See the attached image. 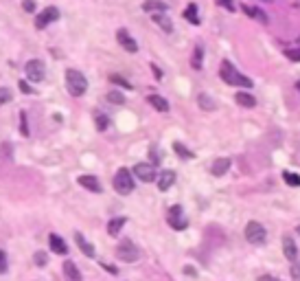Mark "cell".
<instances>
[{
	"label": "cell",
	"mask_w": 300,
	"mask_h": 281,
	"mask_svg": "<svg viewBox=\"0 0 300 281\" xmlns=\"http://www.w3.org/2000/svg\"><path fill=\"white\" fill-rule=\"evenodd\" d=\"M184 273L188 275V277H195V275H197V273H195V268H191V266H188V268H186Z\"/></svg>",
	"instance_id": "cell-45"
},
{
	"label": "cell",
	"mask_w": 300,
	"mask_h": 281,
	"mask_svg": "<svg viewBox=\"0 0 300 281\" xmlns=\"http://www.w3.org/2000/svg\"><path fill=\"white\" fill-rule=\"evenodd\" d=\"M151 70H153V75H155V77H158V79H160V77H162V70H160V68H158V66H151Z\"/></svg>",
	"instance_id": "cell-44"
},
{
	"label": "cell",
	"mask_w": 300,
	"mask_h": 281,
	"mask_svg": "<svg viewBox=\"0 0 300 281\" xmlns=\"http://www.w3.org/2000/svg\"><path fill=\"white\" fill-rule=\"evenodd\" d=\"M22 9H24L26 13H33V11H35V0H22Z\"/></svg>",
	"instance_id": "cell-37"
},
{
	"label": "cell",
	"mask_w": 300,
	"mask_h": 281,
	"mask_svg": "<svg viewBox=\"0 0 300 281\" xmlns=\"http://www.w3.org/2000/svg\"><path fill=\"white\" fill-rule=\"evenodd\" d=\"M184 18L188 22H193V24H199V15H197V7H195V4H188V7L184 9Z\"/></svg>",
	"instance_id": "cell-27"
},
{
	"label": "cell",
	"mask_w": 300,
	"mask_h": 281,
	"mask_svg": "<svg viewBox=\"0 0 300 281\" xmlns=\"http://www.w3.org/2000/svg\"><path fill=\"white\" fill-rule=\"evenodd\" d=\"M116 257L125 264H134V262L141 260V249H138L132 240H123V242H119V246H116Z\"/></svg>",
	"instance_id": "cell-4"
},
{
	"label": "cell",
	"mask_w": 300,
	"mask_h": 281,
	"mask_svg": "<svg viewBox=\"0 0 300 281\" xmlns=\"http://www.w3.org/2000/svg\"><path fill=\"white\" fill-rule=\"evenodd\" d=\"M94 123H97V130L99 132H105V130L110 128V117L99 110V112H94Z\"/></svg>",
	"instance_id": "cell-25"
},
{
	"label": "cell",
	"mask_w": 300,
	"mask_h": 281,
	"mask_svg": "<svg viewBox=\"0 0 300 281\" xmlns=\"http://www.w3.org/2000/svg\"><path fill=\"white\" fill-rule=\"evenodd\" d=\"M202 55H204V46H202V44H197V46H195V55L191 57V66L195 70L202 68Z\"/></svg>",
	"instance_id": "cell-26"
},
{
	"label": "cell",
	"mask_w": 300,
	"mask_h": 281,
	"mask_svg": "<svg viewBox=\"0 0 300 281\" xmlns=\"http://www.w3.org/2000/svg\"><path fill=\"white\" fill-rule=\"evenodd\" d=\"M83 189H88V191H92V194H101L103 191V187H101V183H99V178L97 176H90V174H83V176H79V180H77Z\"/></svg>",
	"instance_id": "cell-11"
},
{
	"label": "cell",
	"mask_w": 300,
	"mask_h": 281,
	"mask_svg": "<svg viewBox=\"0 0 300 281\" xmlns=\"http://www.w3.org/2000/svg\"><path fill=\"white\" fill-rule=\"evenodd\" d=\"M134 176L143 183H153L155 180V167L151 163H138L134 167Z\"/></svg>",
	"instance_id": "cell-9"
},
{
	"label": "cell",
	"mask_w": 300,
	"mask_h": 281,
	"mask_svg": "<svg viewBox=\"0 0 300 281\" xmlns=\"http://www.w3.org/2000/svg\"><path fill=\"white\" fill-rule=\"evenodd\" d=\"M246 240L254 246H261V244H265V240H268V231L263 229V224H259L252 220V222L246 224Z\"/></svg>",
	"instance_id": "cell-6"
},
{
	"label": "cell",
	"mask_w": 300,
	"mask_h": 281,
	"mask_svg": "<svg viewBox=\"0 0 300 281\" xmlns=\"http://www.w3.org/2000/svg\"><path fill=\"white\" fill-rule=\"evenodd\" d=\"M9 268V262H7V253H4L2 249H0V275H4Z\"/></svg>",
	"instance_id": "cell-36"
},
{
	"label": "cell",
	"mask_w": 300,
	"mask_h": 281,
	"mask_svg": "<svg viewBox=\"0 0 300 281\" xmlns=\"http://www.w3.org/2000/svg\"><path fill=\"white\" fill-rule=\"evenodd\" d=\"M110 81H114V84H119V86L127 88V90H132V84L125 79V77H121V75H110Z\"/></svg>",
	"instance_id": "cell-33"
},
{
	"label": "cell",
	"mask_w": 300,
	"mask_h": 281,
	"mask_svg": "<svg viewBox=\"0 0 300 281\" xmlns=\"http://www.w3.org/2000/svg\"><path fill=\"white\" fill-rule=\"evenodd\" d=\"M296 88H298V90H300V81H298V84H296Z\"/></svg>",
	"instance_id": "cell-46"
},
{
	"label": "cell",
	"mask_w": 300,
	"mask_h": 281,
	"mask_svg": "<svg viewBox=\"0 0 300 281\" xmlns=\"http://www.w3.org/2000/svg\"><path fill=\"white\" fill-rule=\"evenodd\" d=\"M219 75H221V79L226 81L228 86H241V88H252V79L250 77H246V75H241L239 70L232 66L230 62H221V66H219Z\"/></svg>",
	"instance_id": "cell-2"
},
{
	"label": "cell",
	"mask_w": 300,
	"mask_h": 281,
	"mask_svg": "<svg viewBox=\"0 0 300 281\" xmlns=\"http://www.w3.org/2000/svg\"><path fill=\"white\" fill-rule=\"evenodd\" d=\"M257 281H281V279H276V277H272V275H263V277H259Z\"/></svg>",
	"instance_id": "cell-43"
},
{
	"label": "cell",
	"mask_w": 300,
	"mask_h": 281,
	"mask_svg": "<svg viewBox=\"0 0 300 281\" xmlns=\"http://www.w3.org/2000/svg\"><path fill=\"white\" fill-rule=\"evenodd\" d=\"M230 158H217L213 165H210V174L213 176H224L228 174V169H230Z\"/></svg>",
	"instance_id": "cell-17"
},
{
	"label": "cell",
	"mask_w": 300,
	"mask_h": 281,
	"mask_svg": "<svg viewBox=\"0 0 300 281\" xmlns=\"http://www.w3.org/2000/svg\"><path fill=\"white\" fill-rule=\"evenodd\" d=\"M283 253L290 262H296L298 260V249H296V242H294L292 235H285L283 238Z\"/></svg>",
	"instance_id": "cell-14"
},
{
	"label": "cell",
	"mask_w": 300,
	"mask_h": 281,
	"mask_svg": "<svg viewBox=\"0 0 300 281\" xmlns=\"http://www.w3.org/2000/svg\"><path fill=\"white\" fill-rule=\"evenodd\" d=\"M147 101L151 103V106L158 110V112H169V101H166V99H162L160 95H149Z\"/></svg>",
	"instance_id": "cell-22"
},
{
	"label": "cell",
	"mask_w": 300,
	"mask_h": 281,
	"mask_svg": "<svg viewBox=\"0 0 300 281\" xmlns=\"http://www.w3.org/2000/svg\"><path fill=\"white\" fill-rule=\"evenodd\" d=\"M197 103H199V108L206 110V112H210V110H217V101H215L210 95H206V92L197 95Z\"/></svg>",
	"instance_id": "cell-21"
},
{
	"label": "cell",
	"mask_w": 300,
	"mask_h": 281,
	"mask_svg": "<svg viewBox=\"0 0 300 281\" xmlns=\"http://www.w3.org/2000/svg\"><path fill=\"white\" fill-rule=\"evenodd\" d=\"M114 191L116 194H121V196H130L132 191H134V176H132L130 169H125V167H121L119 172L114 174Z\"/></svg>",
	"instance_id": "cell-3"
},
{
	"label": "cell",
	"mask_w": 300,
	"mask_h": 281,
	"mask_svg": "<svg viewBox=\"0 0 300 281\" xmlns=\"http://www.w3.org/2000/svg\"><path fill=\"white\" fill-rule=\"evenodd\" d=\"M116 40H119V44L125 48L127 53H136L138 51V42L125 29H119V33H116Z\"/></svg>",
	"instance_id": "cell-12"
},
{
	"label": "cell",
	"mask_w": 300,
	"mask_h": 281,
	"mask_svg": "<svg viewBox=\"0 0 300 281\" xmlns=\"http://www.w3.org/2000/svg\"><path fill=\"white\" fill-rule=\"evenodd\" d=\"M298 233H300V227H298Z\"/></svg>",
	"instance_id": "cell-47"
},
{
	"label": "cell",
	"mask_w": 300,
	"mask_h": 281,
	"mask_svg": "<svg viewBox=\"0 0 300 281\" xmlns=\"http://www.w3.org/2000/svg\"><path fill=\"white\" fill-rule=\"evenodd\" d=\"M20 132H22V136H29L31 132H29V123H26V112H20Z\"/></svg>",
	"instance_id": "cell-34"
},
{
	"label": "cell",
	"mask_w": 300,
	"mask_h": 281,
	"mask_svg": "<svg viewBox=\"0 0 300 281\" xmlns=\"http://www.w3.org/2000/svg\"><path fill=\"white\" fill-rule=\"evenodd\" d=\"M55 20H59V9L57 7H46V9H42V13L35 18V26L37 29H46V26Z\"/></svg>",
	"instance_id": "cell-8"
},
{
	"label": "cell",
	"mask_w": 300,
	"mask_h": 281,
	"mask_svg": "<svg viewBox=\"0 0 300 281\" xmlns=\"http://www.w3.org/2000/svg\"><path fill=\"white\" fill-rule=\"evenodd\" d=\"M235 99H237L239 106H243V108H254V106H257V99H254L252 92L241 90V92H237V95H235Z\"/></svg>",
	"instance_id": "cell-19"
},
{
	"label": "cell",
	"mask_w": 300,
	"mask_h": 281,
	"mask_svg": "<svg viewBox=\"0 0 300 281\" xmlns=\"http://www.w3.org/2000/svg\"><path fill=\"white\" fill-rule=\"evenodd\" d=\"M11 99H13V92H11V88H0V108H2L4 103H9Z\"/></svg>",
	"instance_id": "cell-31"
},
{
	"label": "cell",
	"mask_w": 300,
	"mask_h": 281,
	"mask_svg": "<svg viewBox=\"0 0 300 281\" xmlns=\"http://www.w3.org/2000/svg\"><path fill=\"white\" fill-rule=\"evenodd\" d=\"M243 13L250 15V18H254V20H259V22H268V15H265V11H261L257 7H250V4H243Z\"/></svg>",
	"instance_id": "cell-24"
},
{
	"label": "cell",
	"mask_w": 300,
	"mask_h": 281,
	"mask_svg": "<svg viewBox=\"0 0 300 281\" xmlns=\"http://www.w3.org/2000/svg\"><path fill=\"white\" fill-rule=\"evenodd\" d=\"M283 55H285L290 62H300V48H285Z\"/></svg>",
	"instance_id": "cell-32"
},
{
	"label": "cell",
	"mask_w": 300,
	"mask_h": 281,
	"mask_svg": "<svg viewBox=\"0 0 300 281\" xmlns=\"http://www.w3.org/2000/svg\"><path fill=\"white\" fill-rule=\"evenodd\" d=\"M166 220H169V227L175 229V231H184L188 227V220L184 216V211H182V207H171L169 209V216H166Z\"/></svg>",
	"instance_id": "cell-7"
},
{
	"label": "cell",
	"mask_w": 300,
	"mask_h": 281,
	"mask_svg": "<svg viewBox=\"0 0 300 281\" xmlns=\"http://www.w3.org/2000/svg\"><path fill=\"white\" fill-rule=\"evenodd\" d=\"M75 242H77V246H79L81 253H83L86 257H94V246H92L86 238H83V233H79V231H77V233H75Z\"/></svg>",
	"instance_id": "cell-18"
},
{
	"label": "cell",
	"mask_w": 300,
	"mask_h": 281,
	"mask_svg": "<svg viewBox=\"0 0 300 281\" xmlns=\"http://www.w3.org/2000/svg\"><path fill=\"white\" fill-rule=\"evenodd\" d=\"M166 2H162V0H145L143 2V11H147V13H166Z\"/></svg>",
	"instance_id": "cell-16"
},
{
	"label": "cell",
	"mask_w": 300,
	"mask_h": 281,
	"mask_svg": "<svg viewBox=\"0 0 300 281\" xmlns=\"http://www.w3.org/2000/svg\"><path fill=\"white\" fill-rule=\"evenodd\" d=\"M283 180H285L290 187H300V176L292 174V172H283Z\"/></svg>",
	"instance_id": "cell-29"
},
{
	"label": "cell",
	"mask_w": 300,
	"mask_h": 281,
	"mask_svg": "<svg viewBox=\"0 0 300 281\" xmlns=\"http://www.w3.org/2000/svg\"><path fill=\"white\" fill-rule=\"evenodd\" d=\"M103 268H105V271H108L110 275H119V271H116L114 266H110V264H103Z\"/></svg>",
	"instance_id": "cell-42"
},
{
	"label": "cell",
	"mask_w": 300,
	"mask_h": 281,
	"mask_svg": "<svg viewBox=\"0 0 300 281\" xmlns=\"http://www.w3.org/2000/svg\"><path fill=\"white\" fill-rule=\"evenodd\" d=\"M24 73L26 79L33 81V84H40V81L46 79V64L42 59H29L24 66Z\"/></svg>",
	"instance_id": "cell-5"
},
{
	"label": "cell",
	"mask_w": 300,
	"mask_h": 281,
	"mask_svg": "<svg viewBox=\"0 0 300 281\" xmlns=\"http://www.w3.org/2000/svg\"><path fill=\"white\" fill-rule=\"evenodd\" d=\"M221 7H226L228 11H235V4H232V0H217Z\"/></svg>",
	"instance_id": "cell-40"
},
{
	"label": "cell",
	"mask_w": 300,
	"mask_h": 281,
	"mask_svg": "<svg viewBox=\"0 0 300 281\" xmlns=\"http://www.w3.org/2000/svg\"><path fill=\"white\" fill-rule=\"evenodd\" d=\"M151 18H153V22H155V24H158L164 33H171V31H173V22L169 20V15H166V13H153Z\"/></svg>",
	"instance_id": "cell-20"
},
{
	"label": "cell",
	"mask_w": 300,
	"mask_h": 281,
	"mask_svg": "<svg viewBox=\"0 0 300 281\" xmlns=\"http://www.w3.org/2000/svg\"><path fill=\"white\" fill-rule=\"evenodd\" d=\"M108 101L110 103H116V106H123L125 97H123V92H119V90H110L108 92Z\"/></svg>",
	"instance_id": "cell-28"
},
{
	"label": "cell",
	"mask_w": 300,
	"mask_h": 281,
	"mask_svg": "<svg viewBox=\"0 0 300 281\" xmlns=\"http://www.w3.org/2000/svg\"><path fill=\"white\" fill-rule=\"evenodd\" d=\"M173 150H175V154L177 156H182L184 158V161H188V158H193V152H188L184 145H182V143H173Z\"/></svg>",
	"instance_id": "cell-30"
},
{
	"label": "cell",
	"mask_w": 300,
	"mask_h": 281,
	"mask_svg": "<svg viewBox=\"0 0 300 281\" xmlns=\"http://www.w3.org/2000/svg\"><path fill=\"white\" fill-rule=\"evenodd\" d=\"M155 183H158L160 191H169L171 185H175V172H171V169H162L160 174H155Z\"/></svg>",
	"instance_id": "cell-10"
},
{
	"label": "cell",
	"mask_w": 300,
	"mask_h": 281,
	"mask_svg": "<svg viewBox=\"0 0 300 281\" xmlns=\"http://www.w3.org/2000/svg\"><path fill=\"white\" fill-rule=\"evenodd\" d=\"M292 279L294 281H300V262H294V266H292Z\"/></svg>",
	"instance_id": "cell-38"
},
{
	"label": "cell",
	"mask_w": 300,
	"mask_h": 281,
	"mask_svg": "<svg viewBox=\"0 0 300 281\" xmlns=\"http://www.w3.org/2000/svg\"><path fill=\"white\" fill-rule=\"evenodd\" d=\"M66 90L70 97H83L88 90V79L81 70L77 68H68L66 70Z\"/></svg>",
	"instance_id": "cell-1"
},
{
	"label": "cell",
	"mask_w": 300,
	"mask_h": 281,
	"mask_svg": "<svg viewBox=\"0 0 300 281\" xmlns=\"http://www.w3.org/2000/svg\"><path fill=\"white\" fill-rule=\"evenodd\" d=\"M48 246H51V251L57 253V255H66V253H68V246H66L64 238H62V235H57V233L48 235Z\"/></svg>",
	"instance_id": "cell-13"
},
{
	"label": "cell",
	"mask_w": 300,
	"mask_h": 281,
	"mask_svg": "<svg viewBox=\"0 0 300 281\" xmlns=\"http://www.w3.org/2000/svg\"><path fill=\"white\" fill-rule=\"evenodd\" d=\"M125 222H127V218H112L108 222V233L112 235V238H116V235L121 233V229L125 227Z\"/></svg>",
	"instance_id": "cell-23"
},
{
	"label": "cell",
	"mask_w": 300,
	"mask_h": 281,
	"mask_svg": "<svg viewBox=\"0 0 300 281\" xmlns=\"http://www.w3.org/2000/svg\"><path fill=\"white\" fill-rule=\"evenodd\" d=\"M62 271H64L66 281H81V273H79V268H77V264L73 260H66Z\"/></svg>",
	"instance_id": "cell-15"
},
{
	"label": "cell",
	"mask_w": 300,
	"mask_h": 281,
	"mask_svg": "<svg viewBox=\"0 0 300 281\" xmlns=\"http://www.w3.org/2000/svg\"><path fill=\"white\" fill-rule=\"evenodd\" d=\"M20 90H22V92H26V95H33V92H35L29 84H26V79H20Z\"/></svg>",
	"instance_id": "cell-39"
},
{
	"label": "cell",
	"mask_w": 300,
	"mask_h": 281,
	"mask_svg": "<svg viewBox=\"0 0 300 281\" xmlns=\"http://www.w3.org/2000/svg\"><path fill=\"white\" fill-rule=\"evenodd\" d=\"M155 163H160V154L155 152V147H151V165H155Z\"/></svg>",
	"instance_id": "cell-41"
},
{
	"label": "cell",
	"mask_w": 300,
	"mask_h": 281,
	"mask_svg": "<svg viewBox=\"0 0 300 281\" xmlns=\"http://www.w3.org/2000/svg\"><path fill=\"white\" fill-rule=\"evenodd\" d=\"M33 262L37 264V266H46L48 264V257H46V253H42V251H37L35 255H33Z\"/></svg>",
	"instance_id": "cell-35"
}]
</instances>
